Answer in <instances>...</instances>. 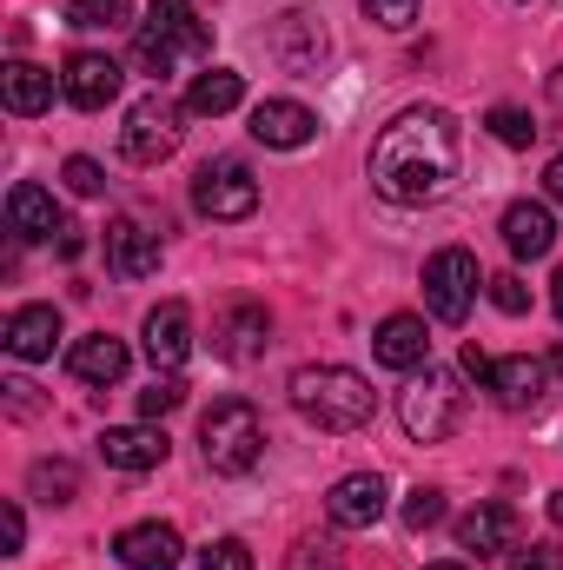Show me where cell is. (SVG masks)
Returning a JSON list of instances; mask_svg holds the SVG:
<instances>
[{
	"label": "cell",
	"mask_w": 563,
	"mask_h": 570,
	"mask_svg": "<svg viewBox=\"0 0 563 570\" xmlns=\"http://www.w3.org/2000/svg\"><path fill=\"white\" fill-rule=\"evenodd\" d=\"M457 179V120L444 107H405L372 140V193L392 206H431Z\"/></svg>",
	"instance_id": "cell-1"
},
{
	"label": "cell",
	"mask_w": 563,
	"mask_h": 570,
	"mask_svg": "<svg viewBox=\"0 0 563 570\" xmlns=\"http://www.w3.org/2000/svg\"><path fill=\"white\" fill-rule=\"evenodd\" d=\"M285 392H292V412L318 431H365L372 412H378L372 379L352 372V365H298Z\"/></svg>",
	"instance_id": "cell-2"
},
{
	"label": "cell",
	"mask_w": 563,
	"mask_h": 570,
	"mask_svg": "<svg viewBox=\"0 0 563 570\" xmlns=\"http://www.w3.org/2000/svg\"><path fill=\"white\" fill-rule=\"evenodd\" d=\"M199 451H206V471L219 478H246L259 458H266V425L246 399H213V412L199 419Z\"/></svg>",
	"instance_id": "cell-3"
},
{
	"label": "cell",
	"mask_w": 563,
	"mask_h": 570,
	"mask_svg": "<svg viewBox=\"0 0 563 570\" xmlns=\"http://www.w3.org/2000/svg\"><path fill=\"white\" fill-rule=\"evenodd\" d=\"M206 47H213V27L192 13V0H152V7H146V27H140L134 60H140L152 80H166L179 53H206Z\"/></svg>",
	"instance_id": "cell-4"
},
{
	"label": "cell",
	"mask_w": 563,
	"mask_h": 570,
	"mask_svg": "<svg viewBox=\"0 0 563 570\" xmlns=\"http://www.w3.org/2000/svg\"><path fill=\"white\" fill-rule=\"evenodd\" d=\"M398 419H405V431H412L418 444H444L451 431L464 425V392H457V379L437 372V365H424L418 379L398 392Z\"/></svg>",
	"instance_id": "cell-5"
},
{
	"label": "cell",
	"mask_w": 563,
	"mask_h": 570,
	"mask_svg": "<svg viewBox=\"0 0 563 570\" xmlns=\"http://www.w3.org/2000/svg\"><path fill=\"white\" fill-rule=\"evenodd\" d=\"M192 206H199L206 219H219V226L253 219V213H259V179H253V166H246V159H206V166L192 173Z\"/></svg>",
	"instance_id": "cell-6"
},
{
	"label": "cell",
	"mask_w": 563,
	"mask_h": 570,
	"mask_svg": "<svg viewBox=\"0 0 563 570\" xmlns=\"http://www.w3.org/2000/svg\"><path fill=\"white\" fill-rule=\"evenodd\" d=\"M477 259L464 253V246H444V253H431L424 259V305H431V318L437 325H464L471 318V298H477Z\"/></svg>",
	"instance_id": "cell-7"
},
{
	"label": "cell",
	"mask_w": 563,
	"mask_h": 570,
	"mask_svg": "<svg viewBox=\"0 0 563 570\" xmlns=\"http://www.w3.org/2000/svg\"><path fill=\"white\" fill-rule=\"evenodd\" d=\"M172 146H179V107H172L166 94L134 100V107H127V127H120V153H127L134 166H159Z\"/></svg>",
	"instance_id": "cell-8"
},
{
	"label": "cell",
	"mask_w": 563,
	"mask_h": 570,
	"mask_svg": "<svg viewBox=\"0 0 563 570\" xmlns=\"http://www.w3.org/2000/svg\"><path fill=\"white\" fill-rule=\"evenodd\" d=\"M120 87H127V67L120 60H107V53H67V67H60V94L80 107V114H100V107H113L120 100Z\"/></svg>",
	"instance_id": "cell-9"
},
{
	"label": "cell",
	"mask_w": 563,
	"mask_h": 570,
	"mask_svg": "<svg viewBox=\"0 0 563 570\" xmlns=\"http://www.w3.org/2000/svg\"><path fill=\"white\" fill-rule=\"evenodd\" d=\"M385 504H392V491H385L378 471H352V478H338V484L325 491V518H332L338 531H372V524L385 518Z\"/></svg>",
	"instance_id": "cell-10"
},
{
	"label": "cell",
	"mask_w": 563,
	"mask_h": 570,
	"mask_svg": "<svg viewBox=\"0 0 563 570\" xmlns=\"http://www.w3.org/2000/svg\"><path fill=\"white\" fill-rule=\"evenodd\" d=\"M491 399L504 405V412H537L544 399H551V365L544 358H497L491 365Z\"/></svg>",
	"instance_id": "cell-11"
},
{
	"label": "cell",
	"mask_w": 563,
	"mask_h": 570,
	"mask_svg": "<svg viewBox=\"0 0 563 570\" xmlns=\"http://www.w3.org/2000/svg\"><path fill=\"white\" fill-rule=\"evenodd\" d=\"M53 338H60V312H53V305H13L7 325H0V345H7V358H20V365L53 358Z\"/></svg>",
	"instance_id": "cell-12"
},
{
	"label": "cell",
	"mask_w": 563,
	"mask_h": 570,
	"mask_svg": "<svg viewBox=\"0 0 563 570\" xmlns=\"http://www.w3.org/2000/svg\"><path fill=\"white\" fill-rule=\"evenodd\" d=\"M372 352H378V365H392V372H424V365H431L424 318H418V312H392V318H378Z\"/></svg>",
	"instance_id": "cell-13"
},
{
	"label": "cell",
	"mask_w": 563,
	"mask_h": 570,
	"mask_svg": "<svg viewBox=\"0 0 563 570\" xmlns=\"http://www.w3.org/2000/svg\"><path fill=\"white\" fill-rule=\"evenodd\" d=\"M186 352H192V312H186L179 298L152 305V312H146V358H152L159 372H179Z\"/></svg>",
	"instance_id": "cell-14"
},
{
	"label": "cell",
	"mask_w": 563,
	"mask_h": 570,
	"mask_svg": "<svg viewBox=\"0 0 563 570\" xmlns=\"http://www.w3.org/2000/svg\"><path fill=\"white\" fill-rule=\"evenodd\" d=\"M312 134H318V114L298 107V100H259V107H253V140L259 146L298 153V146H312Z\"/></svg>",
	"instance_id": "cell-15"
},
{
	"label": "cell",
	"mask_w": 563,
	"mask_h": 570,
	"mask_svg": "<svg viewBox=\"0 0 563 570\" xmlns=\"http://www.w3.org/2000/svg\"><path fill=\"white\" fill-rule=\"evenodd\" d=\"M107 266H113V279H127V285H140L159 273V239L146 233L140 219H113L107 226Z\"/></svg>",
	"instance_id": "cell-16"
},
{
	"label": "cell",
	"mask_w": 563,
	"mask_h": 570,
	"mask_svg": "<svg viewBox=\"0 0 563 570\" xmlns=\"http://www.w3.org/2000/svg\"><path fill=\"white\" fill-rule=\"evenodd\" d=\"M266 332H273L266 305H226V312H219V325H213V352H219V358H233V365H246V358H259V352H266Z\"/></svg>",
	"instance_id": "cell-17"
},
{
	"label": "cell",
	"mask_w": 563,
	"mask_h": 570,
	"mask_svg": "<svg viewBox=\"0 0 563 570\" xmlns=\"http://www.w3.org/2000/svg\"><path fill=\"white\" fill-rule=\"evenodd\" d=\"M504 246H511L517 259H551V246H557V219H551V206H544V199H517V206H504Z\"/></svg>",
	"instance_id": "cell-18"
},
{
	"label": "cell",
	"mask_w": 563,
	"mask_h": 570,
	"mask_svg": "<svg viewBox=\"0 0 563 570\" xmlns=\"http://www.w3.org/2000/svg\"><path fill=\"white\" fill-rule=\"evenodd\" d=\"M166 431L152 425H107L100 431V458L113 464V471H152V464H166Z\"/></svg>",
	"instance_id": "cell-19"
},
{
	"label": "cell",
	"mask_w": 563,
	"mask_h": 570,
	"mask_svg": "<svg viewBox=\"0 0 563 570\" xmlns=\"http://www.w3.org/2000/svg\"><path fill=\"white\" fill-rule=\"evenodd\" d=\"M113 551H120V564L127 570H179V531L172 524H127L120 538H113Z\"/></svg>",
	"instance_id": "cell-20"
},
{
	"label": "cell",
	"mask_w": 563,
	"mask_h": 570,
	"mask_svg": "<svg viewBox=\"0 0 563 570\" xmlns=\"http://www.w3.org/2000/svg\"><path fill=\"white\" fill-rule=\"evenodd\" d=\"M7 226H13V239H53V233H67L53 193L33 186V179H20V186L7 193Z\"/></svg>",
	"instance_id": "cell-21"
},
{
	"label": "cell",
	"mask_w": 563,
	"mask_h": 570,
	"mask_svg": "<svg viewBox=\"0 0 563 570\" xmlns=\"http://www.w3.org/2000/svg\"><path fill=\"white\" fill-rule=\"evenodd\" d=\"M511 538H517L511 504H477L471 518H457V551H471V558H497V551H511Z\"/></svg>",
	"instance_id": "cell-22"
},
{
	"label": "cell",
	"mask_w": 563,
	"mask_h": 570,
	"mask_svg": "<svg viewBox=\"0 0 563 570\" xmlns=\"http://www.w3.org/2000/svg\"><path fill=\"white\" fill-rule=\"evenodd\" d=\"M67 372H73L80 385H120V379H127V345H120L113 332H93V338H80V345L67 352Z\"/></svg>",
	"instance_id": "cell-23"
},
{
	"label": "cell",
	"mask_w": 563,
	"mask_h": 570,
	"mask_svg": "<svg viewBox=\"0 0 563 570\" xmlns=\"http://www.w3.org/2000/svg\"><path fill=\"white\" fill-rule=\"evenodd\" d=\"M0 100H7V114L33 120V114H47V107H53V73H47V67H33V60H13V67L0 73Z\"/></svg>",
	"instance_id": "cell-24"
},
{
	"label": "cell",
	"mask_w": 563,
	"mask_h": 570,
	"mask_svg": "<svg viewBox=\"0 0 563 570\" xmlns=\"http://www.w3.org/2000/svg\"><path fill=\"white\" fill-rule=\"evenodd\" d=\"M246 100V80L233 73V67H213V73H199L192 87H186V114H199V120H219V114H233Z\"/></svg>",
	"instance_id": "cell-25"
},
{
	"label": "cell",
	"mask_w": 563,
	"mask_h": 570,
	"mask_svg": "<svg viewBox=\"0 0 563 570\" xmlns=\"http://www.w3.org/2000/svg\"><path fill=\"white\" fill-rule=\"evenodd\" d=\"M127 20H134L127 0H67V27H80V33H120Z\"/></svg>",
	"instance_id": "cell-26"
},
{
	"label": "cell",
	"mask_w": 563,
	"mask_h": 570,
	"mask_svg": "<svg viewBox=\"0 0 563 570\" xmlns=\"http://www.w3.org/2000/svg\"><path fill=\"white\" fill-rule=\"evenodd\" d=\"M27 484H33V498H40V504H73V498H80V471H73L67 458L33 464V478H27Z\"/></svg>",
	"instance_id": "cell-27"
},
{
	"label": "cell",
	"mask_w": 563,
	"mask_h": 570,
	"mask_svg": "<svg viewBox=\"0 0 563 570\" xmlns=\"http://www.w3.org/2000/svg\"><path fill=\"white\" fill-rule=\"evenodd\" d=\"M60 179H67V193H80V199H100V193H107V173H100V159H87V153H73V159L60 166Z\"/></svg>",
	"instance_id": "cell-28"
},
{
	"label": "cell",
	"mask_w": 563,
	"mask_h": 570,
	"mask_svg": "<svg viewBox=\"0 0 563 570\" xmlns=\"http://www.w3.org/2000/svg\"><path fill=\"white\" fill-rule=\"evenodd\" d=\"M431 524H444V491L437 484H418L405 498V531H431Z\"/></svg>",
	"instance_id": "cell-29"
},
{
	"label": "cell",
	"mask_w": 563,
	"mask_h": 570,
	"mask_svg": "<svg viewBox=\"0 0 563 570\" xmlns=\"http://www.w3.org/2000/svg\"><path fill=\"white\" fill-rule=\"evenodd\" d=\"M285 570H345V558H338L332 544H318V538H298V544L285 551Z\"/></svg>",
	"instance_id": "cell-30"
},
{
	"label": "cell",
	"mask_w": 563,
	"mask_h": 570,
	"mask_svg": "<svg viewBox=\"0 0 563 570\" xmlns=\"http://www.w3.org/2000/svg\"><path fill=\"white\" fill-rule=\"evenodd\" d=\"M491 134H497L504 146H531L537 140V120H531L524 107H497V114H491Z\"/></svg>",
	"instance_id": "cell-31"
},
{
	"label": "cell",
	"mask_w": 563,
	"mask_h": 570,
	"mask_svg": "<svg viewBox=\"0 0 563 570\" xmlns=\"http://www.w3.org/2000/svg\"><path fill=\"white\" fill-rule=\"evenodd\" d=\"M186 405V385L179 379H152L140 392V419H166V412H179Z\"/></svg>",
	"instance_id": "cell-32"
},
{
	"label": "cell",
	"mask_w": 563,
	"mask_h": 570,
	"mask_svg": "<svg viewBox=\"0 0 563 570\" xmlns=\"http://www.w3.org/2000/svg\"><path fill=\"white\" fill-rule=\"evenodd\" d=\"M491 305L517 318V312H531V285L517 279V273H497V279H491Z\"/></svg>",
	"instance_id": "cell-33"
},
{
	"label": "cell",
	"mask_w": 563,
	"mask_h": 570,
	"mask_svg": "<svg viewBox=\"0 0 563 570\" xmlns=\"http://www.w3.org/2000/svg\"><path fill=\"white\" fill-rule=\"evenodd\" d=\"M365 13H372L378 27H392V33H405V27L418 20V0H365Z\"/></svg>",
	"instance_id": "cell-34"
},
{
	"label": "cell",
	"mask_w": 563,
	"mask_h": 570,
	"mask_svg": "<svg viewBox=\"0 0 563 570\" xmlns=\"http://www.w3.org/2000/svg\"><path fill=\"white\" fill-rule=\"evenodd\" d=\"M199 570H253V551L239 544V538H219L213 551H206V564Z\"/></svg>",
	"instance_id": "cell-35"
},
{
	"label": "cell",
	"mask_w": 563,
	"mask_h": 570,
	"mask_svg": "<svg viewBox=\"0 0 563 570\" xmlns=\"http://www.w3.org/2000/svg\"><path fill=\"white\" fill-rule=\"evenodd\" d=\"M511 570H563V551L557 544H524V551L511 558Z\"/></svg>",
	"instance_id": "cell-36"
},
{
	"label": "cell",
	"mask_w": 563,
	"mask_h": 570,
	"mask_svg": "<svg viewBox=\"0 0 563 570\" xmlns=\"http://www.w3.org/2000/svg\"><path fill=\"white\" fill-rule=\"evenodd\" d=\"M0 392H7V412H13V419H27V412H40V399H33V385H20V379H7Z\"/></svg>",
	"instance_id": "cell-37"
},
{
	"label": "cell",
	"mask_w": 563,
	"mask_h": 570,
	"mask_svg": "<svg viewBox=\"0 0 563 570\" xmlns=\"http://www.w3.org/2000/svg\"><path fill=\"white\" fill-rule=\"evenodd\" d=\"M0 538H7V558L27 544V518H20V504H7V511H0Z\"/></svg>",
	"instance_id": "cell-38"
},
{
	"label": "cell",
	"mask_w": 563,
	"mask_h": 570,
	"mask_svg": "<svg viewBox=\"0 0 563 570\" xmlns=\"http://www.w3.org/2000/svg\"><path fill=\"white\" fill-rule=\"evenodd\" d=\"M491 365H497V358H491V352H484V345L471 338V345H464V372H471L477 385H491Z\"/></svg>",
	"instance_id": "cell-39"
},
{
	"label": "cell",
	"mask_w": 563,
	"mask_h": 570,
	"mask_svg": "<svg viewBox=\"0 0 563 570\" xmlns=\"http://www.w3.org/2000/svg\"><path fill=\"white\" fill-rule=\"evenodd\" d=\"M544 199H551V206H563V153L544 166Z\"/></svg>",
	"instance_id": "cell-40"
},
{
	"label": "cell",
	"mask_w": 563,
	"mask_h": 570,
	"mask_svg": "<svg viewBox=\"0 0 563 570\" xmlns=\"http://www.w3.org/2000/svg\"><path fill=\"white\" fill-rule=\"evenodd\" d=\"M551 305H557V318H563V273L551 279Z\"/></svg>",
	"instance_id": "cell-41"
},
{
	"label": "cell",
	"mask_w": 563,
	"mask_h": 570,
	"mask_svg": "<svg viewBox=\"0 0 563 570\" xmlns=\"http://www.w3.org/2000/svg\"><path fill=\"white\" fill-rule=\"evenodd\" d=\"M551 518H557V531H563V491H551Z\"/></svg>",
	"instance_id": "cell-42"
},
{
	"label": "cell",
	"mask_w": 563,
	"mask_h": 570,
	"mask_svg": "<svg viewBox=\"0 0 563 570\" xmlns=\"http://www.w3.org/2000/svg\"><path fill=\"white\" fill-rule=\"evenodd\" d=\"M551 372H563V345H557V352H551Z\"/></svg>",
	"instance_id": "cell-43"
},
{
	"label": "cell",
	"mask_w": 563,
	"mask_h": 570,
	"mask_svg": "<svg viewBox=\"0 0 563 570\" xmlns=\"http://www.w3.org/2000/svg\"><path fill=\"white\" fill-rule=\"evenodd\" d=\"M551 94H557V100H563V73H557V80H551Z\"/></svg>",
	"instance_id": "cell-44"
},
{
	"label": "cell",
	"mask_w": 563,
	"mask_h": 570,
	"mask_svg": "<svg viewBox=\"0 0 563 570\" xmlns=\"http://www.w3.org/2000/svg\"><path fill=\"white\" fill-rule=\"evenodd\" d=\"M431 570H464V564H431Z\"/></svg>",
	"instance_id": "cell-45"
}]
</instances>
